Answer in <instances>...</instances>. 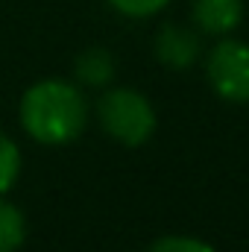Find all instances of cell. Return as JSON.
<instances>
[{"label":"cell","mask_w":249,"mask_h":252,"mask_svg":"<svg viewBox=\"0 0 249 252\" xmlns=\"http://www.w3.org/2000/svg\"><path fill=\"white\" fill-rule=\"evenodd\" d=\"M153 53H156V59L164 67L185 70L190 64H196V59L202 56V44H199L196 30H190L185 24H164L156 32Z\"/></svg>","instance_id":"cell-4"},{"label":"cell","mask_w":249,"mask_h":252,"mask_svg":"<svg viewBox=\"0 0 249 252\" xmlns=\"http://www.w3.org/2000/svg\"><path fill=\"white\" fill-rule=\"evenodd\" d=\"M18 173H21V150L6 132H0V196L12 190V185L18 182Z\"/></svg>","instance_id":"cell-8"},{"label":"cell","mask_w":249,"mask_h":252,"mask_svg":"<svg viewBox=\"0 0 249 252\" xmlns=\"http://www.w3.org/2000/svg\"><path fill=\"white\" fill-rule=\"evenodd\" d=\"M27 241V220L18 205L0 196V252H18Z\"/></svg>","instance_id":"cell-7"},{"label":"cell","mask_w":249,"mask_h":252,"mask_svg":"<svg viewBox=\"0 0 249 252\" xmlns=\"http://www.w3.org/2000/svg\"><path fill=\"white\" fill-rule=\"evenodd\" d=\"M97 118L109 138L124 147H141L156 135V109L147 94L135 88H109L97 103Z\"/></svg>","instance_id":"cell-2"},{"label":"cell","mask_w":249,"mask_h":252,"mask_svg":"<svg viewBox=\"0 0 249 252\" xmlns=\"http://www.w3.org/2000/svg\"><path fill=\"white\" fill-rule=\"evenodd\" d=\"M147 252H217L208 241L196 238V235H164L158 241H153Z\"/></svg>","instance_id":"cell-9"},{"label":"cell","mask_w":249,"mask_h":252,"mask_svg":"<svg viewBox=\"0 0 249 252\" xmlns=\"http://www.w3.org/2000/svg\"><path fill=\"white\" fill-rule=\"evenodd\" d=\"M73 73L82 85H91V88H103L115 79V56L106 50V47H88L76 56L73 64Z\"/></svg>","instance_id":"cell-6"},{"label":"cell","mask_w":249,"mask_h":252,"mask_svg":"<svg viewBox=\"0 0 249 252\" xmlns=\"http://www.w3.org/2000/svg\"><path fill=\"white\" fill-rule=\"evenodd\" d=\"M115 12H121L126 18H153V15H158L170 0H106Z\"/></svg>","instance_id":"cell-10"},{"label":"cell","mask_w":249,"mask_h":252,"mask_svg":"<svg viewBox=\"0 0 249 252\" xmlns=\"http://www.w3.org/2000/svg\"><path fill=\"white\" fill-rule=\"evenodd\" d=\"M21 124L32 141L62 147L82 135L88 124V103L73 82L41 79L21 97Z\"/></svg>","instance_id":"cell-1"},{"label":"cell","mask_w":249,"mask_h":252,"mask_svg":"<svg viewBox=\"0 0 249 252\" xmlns=\"http://www.w3.org/2000/svg\"><path fill=\"white\" fill-rule=\"evenodd\" d=\"M205 79L211 91L235 106L249 103V44L223 35L205 53Z\"/></svg>","instance_id":"cell-3"},{"label":"cell","mask_w":249,"mask_h":252,"mask_svg":"<svg viewBox=\"0 0 249 252\" xmlns=\"http://www.w3.org/2000/svg\"><path fill=\"white\" fill-rule=\"evenodd\" d=\"M193 27L205 35L223 38L235 32L244 21V0H193L190 3Z\"/></svg>","instance_id":"cell-5"}]
</instances>
